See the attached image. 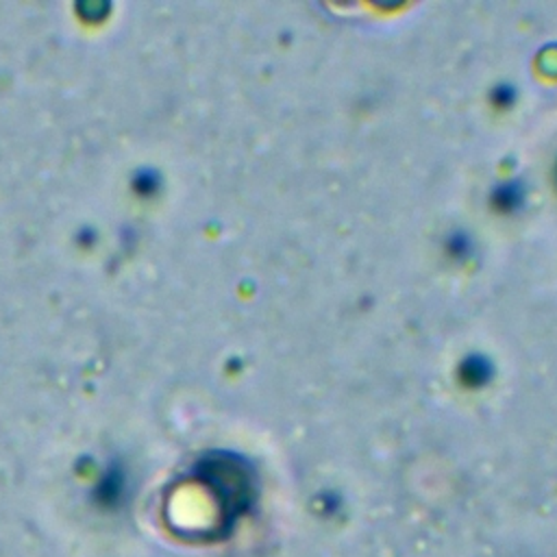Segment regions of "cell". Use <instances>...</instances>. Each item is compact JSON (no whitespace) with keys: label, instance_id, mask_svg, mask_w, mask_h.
I'll return each instance as SVG.
<instances>
[{"label":"cell","instance_id":"1","mask_svg":"<svg viewBox=\"0 0 557 557\" xmlns=\"http://www.w3.org/2000/svg\"><path fill=\"white\" fill-rule=\"evenodd\" d=\"M459 372H461V376L468 381V383H472V385H481V383H485L490 376H492V372H494V368H492V361L485 357V355H468L461 363H459Z\"/></svg>","mask_w":557,"mask_h":557},{"label":"cell","instance_id":"2","mask_svg":"<svg viewBox=\"0 0 557 557\" xmlns=\"http://www.w3.org/2000/svg\"><path fill=\"white\" fill-rule=\"evenodd\" d=\"M494 196H496V200L503 209H513V207L520 205L522 189L516 183H505L503 187H498V191Z\"/></svg>","mask_w":557,"mask_h":557},{"label":"cell","instance_id":"3","mask_svg":"<svg viewBox=\"0 0 557 557\" xmlns=\"http://www.w3.org/2000/svg\"><path fill=\"white\" fill-rule=\"evenodd\" d=\"M446 248L450 255L466 259L472 252V242L466 237V233H455V235H450Z\"/></svg>","mask_w":557,"mask_h":557}]
</instances>
